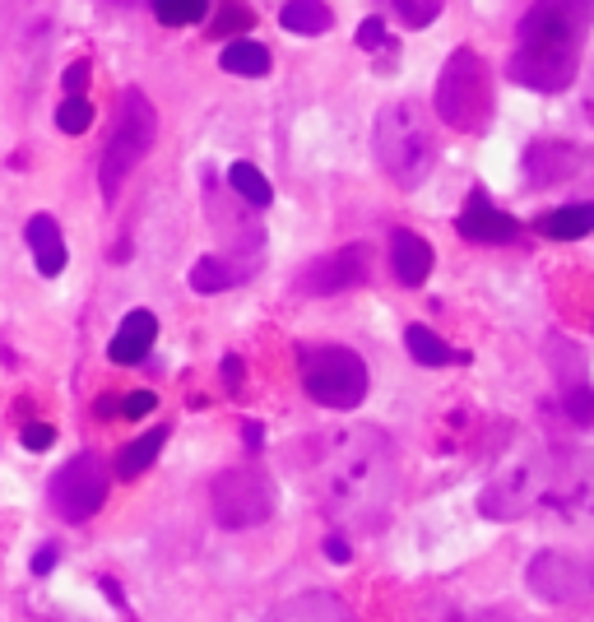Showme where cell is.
Instances as JSON below:
<instances>
[{"instance_id":"cell-12","label":"cell","mask_w":594,"mask_h":622,"mask_svg":"<svg viewBox=\"0 0 594 622\" xmlns=\"http://www.w3.org/2000/svg\"><path fill=\"white\" fill-rule=\"evenodd\" d=\"M544 502H553L567 521H594V456H576L562 474H553Z\"/></svg>"},{"instance_id":"cell-15","label":"cell","mask_w":594,"mask_h":622,"mask_svg":"<svg viewBox=\"0 0 594 622\" xmlns=\"http://www.w3.org/2000/svg\"><path fill=\"white\" fill-rule=\"evenodd\" d=\"M581 167H585V159L562 140H539V145L525 149V177H530V186H539V191L576 177Z\"/></svg>"},{"instance_id":"cell-4","label":"cell","mask_w":594,"mask_h":622,"mask_svg":"<svg viewBox=\"0 0 594 622\" xmlns=\"http://www.w3.org/2000/svg\"><path fill=\"white\" fill-rule=\"evenodd\" d=\"M553 488V460L544 446H516L511 456H506L497 464V474L483 483V493H479V511L487 515V521H520V515H530L539 502L548 497Z\"/></svg>"},{"instance_id":"cell-38","label":"cell","mask_w":594,"mask_h":622,"mask_svg":"<svg viewBox=\"0 0 594 622\" xmlns=\"http://www.w3.org/2000/svg\"><path fill=\"white\" fill-rule=\"evenodd\" d=\"M242 441H247V451H260V446H265V427H260V423H242Z\"/></svg>"},{"instance_id":"cell-7","label":"cell","mask_w":594,"mask_h":622,"mask_svg":"<svg viewBox=\"0 0 594 622\" xmlns=\"http://www.w3.org/2000/svg\"><path fill=\"white\" fill-rule=\"evenodd\" d=\"M297 372H302V386L317 405L348 413L367 400V362L344 349V344H311V349H297Z\"/></svg>"},{"instance_id":"cell-22","label":"cell","mask_w":594,"mask_h":622,"mask_svg":"<svg viewBox=\"0 0 594 622\" xmlns=\"http://www.w3.org/2000/svg\"><path fill=\"white\" fill-rule=\"evenodd\" d=\"M279 24H284L288 33H297V38H317V33H325L330 24H335V14H330L325 0H284Z\"/></svg>"},{"instance_id":"cell-9","label":"cell","mask_w":594,"mask_h":622,"mask_svg":"<svg viewBox=\"0 0 594 622\" xmlns=\"http://www.w3.org/2000/svg\"><path fill=\"white\" fill-rule=\"evenodd\" d=\"M274 515V483L256 464H233L214 478V521L223 530H256Z\"/></svg>"},{"instance_id":"cell-26","label":"cell","mask_w":594,"mask_h":622,"mask_svg":"<svg viewBox=\"0 0 594 622\" xmlns=\"http://www.w3.org/2000/svg\"><path fill=\"white\" fill-rule=\"evenodd\" d=\"M163 446H168V427H153L149 437H139V441H131L126 451H121V460H116V474H121V478H139V474H145L153 460H159Z\"/></svg>"},{"instance_id":"cell-3","label":"cell","mask_w":594,"mask_h":622,"mask_svg":"<svg viewBox=\"0 0 594 622\" xmlns=\"http://www.w3.org/2000/svg\"><path fill=\"white\" fill-rule=\"evenodd\" d=\"M372 145H376L381 172H386L395 186H405V191L423 186L428 172L436 167V130H432L428 112L418 108L413 98L381 108L376 130H372Z\"/></svg>"},{"instance_id":"cell-30","label":"cell","mask_w":594,"mask_h":622,"mask_svg":"<svg viewBox=\"0 0 594 622\" xmlns=\"http://www.w3.org/2000/svg\"><path fill=\"white\" fill-rule=\"evenodd\" d=\"M57 126L65 130V135H84L94 126V102L84 98V94H70L65 102H61V112H57Z\"/></svg>"},{"instance_id":"cell-41","label":"cell","mask_w":594,"mask_h":622,"mask_svg":"<svg viewBox=\"0 0 594 622\" xmlns=\"http://www.w3.org/2000/svg\"><path fill=\"white\" fill-rule=\"evenodd\" d=\"M581 595H590V599H594V558L581 567Z\"/></svg>"},{"instance_id":"cell-8","label":"cell","mask_w":594,"mask_h":622,"mask_svg":"<svg viewBox=\"0 0 594 622\" xmlns=\"http://www.w3.org/2000/svg\"><path fill=\"white\" fill-rule=\"evenodd\" d=\"M108 488H112V474L108 464H102L94 451H84L75 460H65L57 474H51V511L61 515V521L70 525H84L94 521V515L102 511V502H108Z\"/></svg>"},{"instance_id":"cell-21","label":"cell","mask_w":594,"mask_h":622,"mask_svg":"<svg viewBox=\"0 0 594 622\" xmlns=\"http://www.w3.org/2000/svg\"><path fill=\"white\" fill-rule=\"evenodd\" d=\"M534 228L553 237V241H576L594 233V204H562V210H548L534 219Z\"/></svg>"},{"instance_id":"cell-17","label":"cell","mask_w":594,"mask_h":622,"mask_svg":"<svg viewBox=\"0 0 594 622\" xmlns=\"http://www.w3.org/2000/svg\"><path fill=\"white\" fill-rule=\"evenodd\" d=\"M24 241H28V251H33V265H38V274L57 279V274L65 270V261H70L57 219H51V214H33V219L24 223Z\"/></svg>"},{"instance_id":"cell-31","label":"cell","mask_w":594,"mask_h":622,"mask_svg":"<svg viewBox=\"0 0 594 622\" xmlns=\"http://www.w3.org/2000/svg\"><path fill=\"white\" fill-rule=\"evenodd\" d=\"M149 409H159V395L153 390H135L121 400V419H149Z\"/></svg>"},{"instance_id":"cell-35","label":"cell","mask_w":594,"mask_h":622,"mask_svg":"<svg viewBox=\"0 0 594 622\" xmlns=\"http://www.w3.org/2000/svg\"><path fill=\"white\" fill-rule=\"evenodd\" d=\"M89 61H75V65H65V75H61V84H65V94H84L89 89Z\"/></svg>"},{"instance_id":"cell-42","label":"cell","mask_w":594,"mask_h":622,"mask_svg":"<svg viewBox=\"0 0 594 622\" xmlns=\"http://www.w3.org/2000/svg\"><path fill=\"white\" fill-rule=\"evenodd\" d=\"M112 409H121V400H108V395H102V400H98V419H112Z\"/></svg>"},{"instance_id":"cell-10","label":"cell","mask_w":594,"mask_h":622,"mask_svg":"<svg viewBox=\"0 0 594 622\" xmlns=\"http://www.w3.org/2000/svg\"><path fill=\"white\" fill-rule=\"evenodd\" d=\"M205 214H209V228L223 237V247L233 256H260V247H265V223H256L251 204L233 196V186H219L214 172H205Z\"/></svg>"},{"instance_id":"cell-39","label":"cell","mask_w":594,"mask_h":622,"mask_svg":"<svg viewBox=\"0 0 594 622\" xmlns=\"http://www.w3.org/2000/svg\"><path fill=\"white\" fill-rule=\"evenodd\" d=\"M223 382H228V390H237L242 386V358H223Z\"/></svg>"},{"instance_id":"cell-6","label":"cell","mask_w":594,"mask_h":622,"mask_svg":"<svg viewBox=\"0 0 594 622\" xmlns=\"http://www.w3.org/2000/svg\"><path fill=\"white\" fill-rule=\"evenodd\" d=\"M436 116L460 135H479L493 121V75L479 51H450L442 75H436Z\"/></svg>"},{"instance_id":"cell-18","label":"cell","mask_w":594,"mask_h":622,"mask_svg":"<svg viewBox=\"0 0 594 622\" xmlns=\"http://www.w3.org/2000/svg\"><path fill=\"white\" fill-rule=\"evenodd\" d=\"M432 247L418 233H409V228H395L391 233V270H395V279L405 284V288H418L432 274Z\"/></svg>"},{"instance_id":"cell-16","label":"cell","mask_w":594,"mask_h":622,"mask_svg":"<svg viewBox=\"0 0 594 622\" xmlns=\"http://www.w3.org/2000/svg\"><path fill=\"white\" fill-rule=\"evenodd\" d=\"M153 339H159V316L153 311H126V321L116 325V335L108 344V358L121 362V368H135V362H145L149 349H153Z\"/></svg>"},{"instance_id":"cell-33","label":"cell","mask_w":594,"mask_h":622,"mask_svg":"<svg viewBox=\"0 0 594 622\" xmlns=\"http://www.w3.org/2000/svg\"><path fill=\"white\" fill-rule=\"evenodd\" d=\"M358 47L362 51H381V47H386V24H381V20H362L358 24Z\"/></svg>"},{"instance_id":"cell-14","label":"cell","mask_w":594,"mask_h":622,"mask_svg":"<svg viewBox=\"0 0 594 622\" xmlns=\"http://www.w3.org/2000/svg\"><path fill=\"white\" fill-rule=\"evenodd\" d=\"M525 581H530V590L548 604H567L581 595V567H576L567 552H534Z\"/></svg>"},{"instance_id":"cell-2","label":"cell","mask_w":594,"mask_h":622,"mask_svg":"<svg viewBox=\"0 0 594 622\" xmlns=\"http://www.w3.org/2000/svg\"><path fill=\"white\" fill-rule=\"evenodd\" d=\"M594 28V0H534L516 28V51L506 61L520 89L562 94L581 71V51Z\"/></svg>"},{"instance_id":"cell-5","label":"cell","mask_w":594,"mask_h":622,"mask_svg":"<svg viewBox=\"0 0 594 622\" xmlns=\"http://www.w3.org/2000/svg\"><path fill=\"white\" fill-rule=\"evenodd\" d=\"M153 140H159V112L145 89H126L116 102V121H112V135L102 145V167H98V182H102V200H116L126 177L149 159Z\"/></svg>"},{"instance_id":"cell-13","label":"cell","mask_w":594,"mask_h":622,"mask_svg":"<svg viewBox=\"0 0 594 622\" xmlns=\"http://www.w3.org/2000/svg\"><path fill=\"white\" fill-rule=\"evenodd\" d=\"M456 228H460L465 241H483V247H502V241H516L520 237V223L506 214V210H497V204L487 200L483 191H474V196L465 200Z\"/></svg>"},{"instance_id":"cell-40","label":"cell","mask_w":594,"mask_h":622,"mask_svg":"<svg viewBox=\"0 0 594 622\" xmlns=\"http://www.w3.org/2000/svg\"><path fill=\"white\" fill-rule=\"evenodd\" d=\"M450 622H516L511 613H460V618H450Z\"/></svg>"},{"instance_id":"cell-28","label":"cell","mask_w":594,"mask_h":622,"mask_svg":"<svg viewBox=\"0 0 594 622\" xmlns=\"http://www.w3.org/2000/svg\"><path fill=\"white\" fill-rule=\"evenodd\" d=\"M153 20L168 24V28H186V24H200L209 14V0H149Z\"/></svg>"},{"instance_id":"cell-23","label":"cell","mask_w":594,"mask_h":622,"mask_svg":"<svg viewBox=\"0 0 594 622\" xmlns=\"http://www.w3.org/2000/svg\"><path fill=\"white\" fill-rule=\"evenodd\" d=\"M562 400H567V419L576 427H594V390L585 382V362L571 358V368L562 372Z\"/></svg>"},{"instance_id":"cell-11","label":"cell","mask_w":594,"mask_h":622,"mask_svg":"<svg viewBox=\"0 0 594 622\" xmlns=\"http://www.w3.org/2000/svg\"><path fill=\"white\" fill-rule=\"evenodd\" d=\"M367 279H372V247H367V241H348V247L311 261L302 274H297L293 288L302 293V298H335V293L362 288Z\"/></svg>"},{"instance_id":"cell-1","label":"cell","mask_w":594,"mask_h":622,"mask_svg":"<svg viewBox=\"0 0 594 622\" xmlns=\"http://www.w3.org/2000/svg\"><path fill=\"white\" fill-rule=\"evenodd\" d=\"M293 470H302L311 497L348 530H381L399 493L395 446L372 423H339L307 437L293 451Z\"/></svg>"},{"instance_id":"cell-25","label":"cell","mask_w":594,"mask_h":622,"mask_svg":"<svg viewBox=\"0 0 594 622\" xmlns=\"http://www.w3.org/2000/svg\"><path fill=\"white\" fill-rule=\"evenodd\" d=\"M223 71L242 75V79H260V75H270V51L251 38H237L223 47Z\"/></svg>"},{"instance_id":"cell-27","label":"cell","mask_w":594,"mask_h":622,"mask_svg":"<svg viewBox=\"0 0 594 622\" xmlns=\"http://www.w3.org/2000/svg\"><path fill=\"white\" fill-rule=\"evenodd\" d=\"M228 186H233V196H242L251 204V210H265V204L274 200V186H270V177L256 163H233L228 167Z\"/></svg>"},{"instance_id":"cell-36","label":"cell","mask_w":594,"mask_h":622,"mask_svg":"<svg viewBox=\"0 0 594 622\" xmlns=\"http://www.w3.org/2000/svg\"><path fill=\"white\" fill-rule=\"evenodd\" d=\"M57 558H61V552H57V544H42L38 552H33V572H38V576H47L51 567H57Z\"/></svg>"},{"instance_id":"cell-32","label":"cell","mask_w":594,"mask_h":622,"mask_svg":"<svg viewBox=\"0 0 594 622\" xmlns=\"http://www.w3.org/2000/svg\"><path fill=\"white\" fill-rule=\"evenodd\" d=\"M251 24V10H242L237 0H228V14L214 24V38H228V33H237V28H247Z\"/></svg>"},{"instance_id":"cell-20","label":"cell","mask_w":594,"mask_h":622,"mask_svg":"<svg viewBox=\"0 0 594 622\" xmlns=\"http://www.w3.org/2000/svg\"><path fill=\"white\" fill-rule=\"evenodd\" d=\"M265 622H354V613H348L335 595L307 590V595H293L279 604V609H270Z\"/></svg>"},{"instance_id":"cell-37","label":"cell","mask_w":594,"mask_h":622,"mask_svg":"<svg viewBox=\"0 0 594 622\" xmlns=\"http://www.w3.org/2000/svg\"><path fill=\"white\" fill-rule=\"evenodd\" d=\"M325 558H330V562H348V558H354L344 534H330V539H325Z\"/></svg>"},{"instance_id":"cell-34","label":"cell","mask_w":594,"mask_h":622,"mask_svg":"<svg viewBox=\"0 0 594 622\" xmlns=\"http://www.w3.org/2000/svg\"><path fill=\"white\" fill-rule=\"evenodd\" d=\"M51 441H57V427H51V423H28L24 427V446H28V451H47Z\"/></svg>"},{"instance_id":"cell-29","label":"cell","mask_w":594,"mask_h":622,"mask_svg":"<svg viewBox=\"0 0 594 622\" xmlns=\"http://www.w3.org/2000/svg\"><path fill=\"white\" fill-rule=\"evenodd\" d=\"M386 5L405 28H428L442 14V0H386Z\"/></svg>"},{"instance_id":"cell-19","label":"cell","mask_w":594,"mask_h":622,"mask_svg":"<svg viewBox=\"0 0 594 622\" xmlns=\"http://www.w3.org/2000/svg\"><path fill=\"white\" fill-rule=\"evenodd\" d=\"M256 270V256H205L190 270V288L196 293H223V288H237L247 284Z\"/></svg>"},{"instance_id":"cell-24","label":"cell","mask_w":594,"mask_h":622,"mask_svg":"<svg viewBox=\"0 0 594 622\" xmlns=\"http://www.w3.org/2000/svg\"><path fill=\"white\" fill-rule=\"evenodd\" d=\"M405 349L413 362H423V368H446V362H465V353H456L442 335H432L428 325H409L405 331Z\"/></svg>"}]
</instances>
